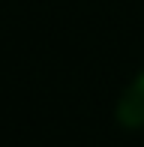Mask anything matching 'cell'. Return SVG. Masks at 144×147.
<instances>
[{
  "label": "cell",
  "mask_w": 144,
  "mask_h": 147,
  "mask_svg": "<svg viewBox=\"0 0 144 147\" xmlns=\"http://www.w3.org/2000/svg\"><path fill=\"white\" fill-rule=\"evenodd\" d=\"M114 120L120 129H129V132L144 129V69H138L132 81L120 90L114 105Z\"/></svg>",
  "instance_id": "1"
}]
</instances>
